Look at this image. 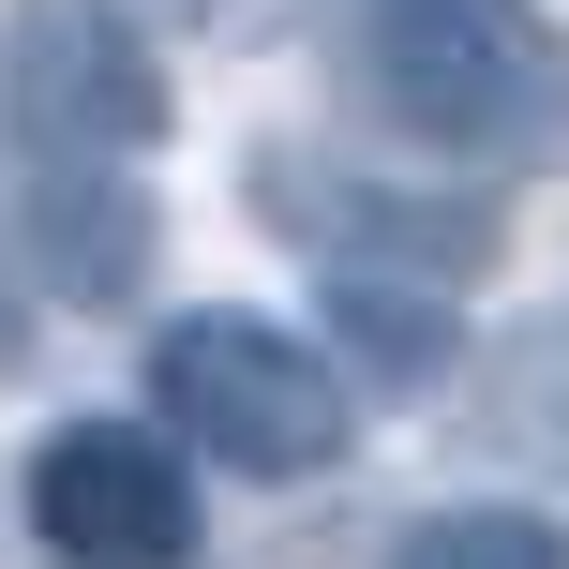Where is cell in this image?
Masks as SVG:
<instances>
[{"label":"cell","instance_id":"7","mask_svg":"<svg viewBox=\"0 0 569 569\" xmlns=\"http://www.w3.org/2000/svg\"><path fill=\"white\" fill-rule=\"evenodd\" d=\"M390 569H569V525L525 510V495H450L390 540Z\"/></svg>","mask_w":569,"mask_h":569},{"label":"cell","instance_id":"1","mask_svg":"<svg viewBox=\"0 0 569 569\" xmlns=\"http://www.w3.org/2000/svg\"><path fill=\"white\" fill-rule=\"evenodd\" d=\"M360 90L450 166L569 150V46L540 0H360Z\"/></svg>","mask_w":569,"mask_h":569},{"label":"cell","instance_id":"8","mask_svg":"<svg viewBox=\"0 0 569 569\" xmlns=\"http://www.w3.org/2000/svg\"><path fill=\"white\" fill-rule=\"evenodd\" d=\"M30 345V300H16V240H0V360Z\"/></svg>","mask_w":569,"mask_h":569},{"label":"cell","instance_id":"6","mask_svg":"<svg viewBox=\"0 0 569 569\" xmlns=\"http://www.w3.org/2000/svg\"><path fill=\"white\" fill-rule=\"evenodd\" d=\"M30 270L76 315L150 284V180L136 166H30Z\"/></svg>","mask_w":569,"mask_h":569},{"label":"cell","instance_id":"5","mask_svg":"<svg viewBox=\"0 0 569 569\" xmlns=\"http://www.w3.org/2000/svg\"><path fill=\"white\" fill-rule=\"evenodd\" d=\"M270 196V226H300V240H330V284H420V300H450L465 270L495 256V196H420V180H345V166H270L256 180Z\"/></svg>","mask_w":569,"mask_h":569},{"label":"cell","instance_id":"2","mask_svg":"<svg viewBox=\"0 0 569 569\" xmlns=\"http://www.w3.org/2000/svg\"><path fill=\"white\" fill-rule=\"evenodd\" d=\"M150 405H166V420H150L166 450L196 435L240 480H315V465H345V435H360L345 375L315 360L300 330H270V315H180V330H150Z\"/></svg>","mask_w":569,"mask_h":569},{"label":"cell","instance_id":"3","mask_svg":"<svg viewBox=\"0 0 569 569\" xmlns=\"http://www.w3.org/2000/svg\"><path fill=\"white\" fill-rule=\"evenodd\" d=\"M0 120H16V180L30 166H150L166 136V60L120 0H16L0 30Z\"/></svg>","mask_w":569,"mask_h":569},{"label":"cell","instance_id":"4","mask_svg":"<svg viewBox=\"0 0 569 569\" xmlns=\"http://www.w3.org/2000/svg\"><path fill=\"white\" fill-rule=\"evenodd\" d=\"M30 525L60 569H180L196 555V465L150 420H60L30 450Z\"/></svg>","mask_w":569,"mask_h":569}]
</instances>
